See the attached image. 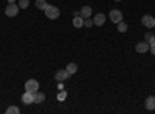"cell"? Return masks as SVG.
Segmentation results:
<instances>
[{"label":"cell","instance_id":"30bf717a","mask_svg":"<svg viewBox=\"0 0 155 114\" xmlns=\"http://www.w3.org/2000/svg\"><path fill=\"white\" fill-rule=\"evenodd\" d=\"M104 22H106V16H104V14H96V16L93 17V23L96 25V26H102V25H104Z\"/></svg>","mask_w":155,"mask_h":114},{"label":"cell","instance_id":"3957f363","mask_svg":"<svg viewBox=\"0 0 155 114\" xmlns=\"http://www.w3.org/2000/svg\"><path fill=\"white\" fill-rule=\"evenodd\" d=\"M19 5H14V3H9L6 8H5V14L8 16V17H16L17 14H19Z\"/></svg>","mask_w":155,"mask_h":114},{"label":"cell","instance_id":"603a6c76","mask_svg":"<svg viewBox=\"0 0 155 114\" xmlns=\"http://www.w3.org/2000/svg\"><path fill=\"white\" fill-rule=\"evenodd\" d=\"M8 2H9V3H14V0H8Z\"/></svg>","mask_w":155,"mask_h":114},{"label":"cell","instance_id":"6da1fadb","mask_svg":"<svg viewBox=\"0 0 155 114\" xmlns=\"http://www.w3.org/2000/svg\"><path fill=\"white\" fill-rule=\"evenodd\" d=\"M45 16H47L48 19H51V20H56V19L61 16V11H59V8H56V6H53V5H48V6L45 8Z\"/></svg>","mask_w":155,"mask_h":114},{"label":"cell","instance_id":"ac0fdd59","mask_svg":"<svg viewBox=\"0 0 155 114\" xmlns=\"http://www.w3.org/2000/svg\"><path fill=\"white\" fill-rule=\"evenodd\" d=\"M19 112H20V109L17 106H9L6 109V114H19Z\"/></svg>","mask_w":155,"mask_h":114},{"label":"cell","instance_id":"9a60e30c","mask_svg":"<svg viewBox=\"0 0 155 114\" xmlns=\"http://www.w3.org/2000/svg\"><path fill=\"white\" fill-rule=\"evenodd\" d=\"M36 6L39 9H44L45 11V8L48 6V3H47V0H36Z\"/></svg>","mask_w":155,"mask_h":114},{"label":"cell","instance_id":"5bb4252c","mask_svg":"<svg viewBox=\"0 0 155 114\" xmlns=\"http://www.w3.org/2000/svg\"><path fill=\"white\" fill-rule=\"evenodd\" d=\"M65 69H67V71H68V74L71 75V74H74V72L78 71V65L71 62V63H68V65H67V68H65Z\"/></svg>","mask_w":155,"mask_h":114},{"label":"cell","instance_id":"7a4b0ae2","mask_svg":"<svg viewBox=\"0 0 155 114\" xmlns=\"http://www.w3.org/2000/svg\"><path fill=\"white\" fill-rule=\"evenodd\" d=\"M25 91H30V93H37L39 91V82L34 79H30L27 83H25Z\"/></svg>","mask_w":155,"mask_h":114},{"label":"cell","instance_id":"8fae6325","mask_svg":"<svg viewBox=\"0 0 155 114\" xmlns=\"http://www.w3.org/2000/svg\"><path fill=\"white\" fill-rule=\"evenodd\" d=\"M146 109H149V111L155 109V96H149L146 99Z\"/></svg>","mask_w":155,"mask_h":114},{"label":"cell","instance_id":"2e32d148","mask_svg":"<svg viewBox=\"0 0 155 114\" xmlns=\"http://www.w3.org/2000/svg\"><path fill=\"white\" fill-rule=\"evenodd\" d=\"M30 5V0H19V8L20 9H27Z\"/></svg>","mask_w":155,"mask_h":114},{"label":"cell","instance_id":"4fadbf2b","mask_svg":"<svg viewBox=\"0 0 155 114\" xmlns=\"http://www.w3.org/2000/svg\"><path fill=\"white\" fill-rule=\"evenodd\" d=\"M45 102V94L44 93H34V103H44Z\"/></svg>","mask_w":155,"mask_h":114},{"label":"cell","instance_id":"e0dca14e","mask_svg":"<svg viewBox=\"0 0 155 114\" xmlns=\"http://www.w3.org/2000/svg\"><path fill=\"white\" fill-rule=\"evenodd\" d=\"M118 31H120V32H126V31H127V23H124V22L121 20V22L118 23Z\"/></svg>","mask_w":155,"mask_h":114},{"label":"cell","instance_id":"5b68a950","mask_svg":"<svg viewBox=\"0 0 155 114\" xmlns=\"http://www.w3.org/2000/svg\"><path fill=\"white\" fill-rule=\"evenodd\" d=\"M141 23H143L146 28H153L155 26V17H152L150 14H146L141 19Z\"/></svg>","mask_w":155,"mask_h":114},{"label":"cell","instance_id":"8992f818","mask_svg":"<svg viewBox=\"0 0 155 114\" xmlns=\"http://www.w3.org/2000/svg\"><path fill=\"white\" fill-rule=\"evenodd\" d=\"M68 77H70V74H68L67 69H58L56 74H54V79L58 82H64V80H67Z\"/></svg>","mask_w":155,"mask_h":114},{"label":"cell","instance_id":"d6986e66","mask_svg":"<svg viewBox=\"0 0 155 114\" xmlns=\"http://www.w3.org/2000/svg\"><path fill=\"white\" fill-rule=\"evenodd\" d=\"M93 25H95V23H93V20L90 19V17H88V19H84V26H85V28H92Z\"/></svg>","mask_w":155,"mask_h":114},{"label":"cell","instance_id":"7402d4cb","mask_svg":"<svg viewBox=\"0 0 155 114\" xmlns=\"http://www.w3.org/2000/svg\"><path fill=\"white\" fill-rule=\"evenodd\" d=\"M149 51L155 56V43H152V45H149Z\"/></svg>","mask_w":155,"mask_h":114},{"label":"cell","instance_id":"277c9868","mask_svg":"<svg viewBox=\"0 0 155 114\" xmlns=\"http://www.w3.org/2000/svg\"><path fill=\"white\" fill-rule=\"evenodd\" d=\"M109 19H110L113 23L118 25V23L123 20V12H121L120 9H112V11H110V14H109Z\"/></svg>","mask_w":155,"mask_h":114},{"label":"cell","instance_id":"44dd1931","mask_svg":"<svg viewBox=\"0 0 155 114\" xmlns=\"http://www.w3.org/2000/svg\"><path fill=\"white\" fill-rule=\"evenodd\" d=\"M65 97H67V93H64V91H62V93H61V94L58 96V99H59V100H64Z\"/></svg>","mask_w":155,"mask_h":114},{"label":"cell","instance_id":"7c38bea8","mask_svg":"<svg viewBox=\"0 0 155 114\" xmlns=\"http://www.w3.org/2000/svg\"><path fill=\"white\" fill-rule=\"evenodd\" d=\"M73 26H74V28H82V26H84V19H82L81 16L74 14V19H73Z\"/></svg>","mask_w":155,"mask_h":114},{"label":"cell","instance_id":"cb8c5ba5","mask_svg":"<svg viewBox=\"0 0 155 114\" xmlns=\"http://www.w3.org/2000/svg\"><path fill=\"white\" fill-rule=\"evenodd\" d=\"M115 2H120V0H115Z\"/></svg>","mask_w":155,"mask_h":114},{"label":"cell","instance_id":"9c48e42d","mask_svg":"<svg viewBox=\"0 0 155 114\" xmlns=\"http://www.w3.org/2000/svg\"><path fill=\"white\" fill-rule=\"evenodd\" d=\"M79 16L82 17V19H88V17H92V8L90 6H82L81 8V12H79Z\"/></svg>","mask_w":155,"mask_h":114},{"label":"cell","instance_id":"ffe728a7","mask_svg":"<svg viewBox=\"0 0 155 114\" xmlns=\"http://www.w3.org/2000/svg\"><path fill=\"white\" fill-rule=\"evenodd\" d=\"M152 37H155V35H153L152 32H146V35H144V39H146V42H147V43H149V40L152 39Z\"/></svg>","mask_w":155,"mask_h":114},{"label":"cell","instance_id":"ba28073f","mask_svg":"<svg viewBox=\"0 0 155 114\" xmlns=\"http://www.w3.org/2000/svg\"><path fill=\"white\" fill-rule=\"evenodd\" d=\"M135 49H137V53H140V54L147 53L149 51V43L147 42H140V43H137Z\"/></svg>","mask_w":155,"mask_h":114},{"label":"cell","instance_id":"52a82bcc","mask_svg":"<svg viewBox=\"0 0 155 114\" xmlns=\"http://www.w3.org/2000/svg\"><path fill=\"white\" fill-rule=\"evenodd\" d=\"M22 102L25 105H30V103H34V94L30 93V91H25V94L22 96Z\"/></svg>","mask_w":155,"mask_h":114}]
</instances>
